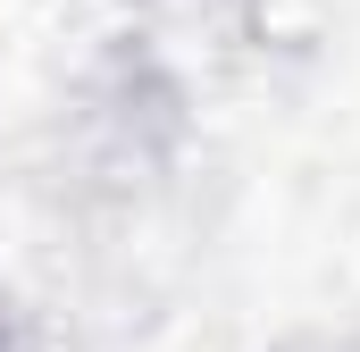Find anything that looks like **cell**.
I'll return each instance as SVG.
<instances>
[]
</instances>
